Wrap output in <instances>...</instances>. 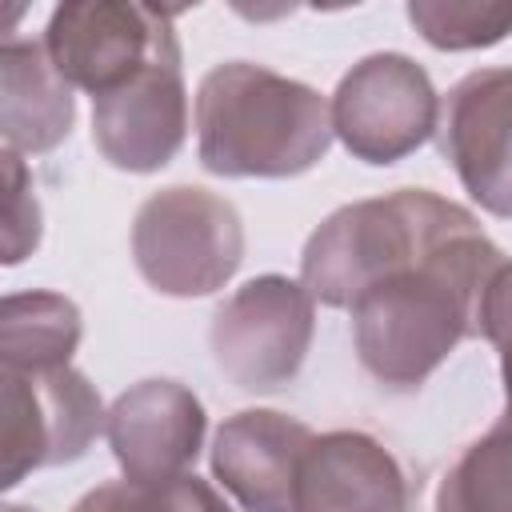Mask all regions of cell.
Instances as JSON below:
<instances>
[{
  "label": "cell",
  "mask_w": 512,
  "mask_h": 512,
  "mask_svg": "<svg viewBox=\"0 0 512 512\" xmlns=\"http://www.w3.org/2000/svg\"><path fill=\"white\" fill-rule=\"evenodd\" d=\"M500 264L504 252L468 228L372 284L348 308L360 368L384 388H420L460 340L480 336V300Z\"/></svg>",
  "instance_id": "cell-1"
},
{
  "label": "cell",
  "mask_w": 512,
  "mask_h": 512,
  "mask_svg": "<svg viewBox=\"0 0 512 512\" xmlns=\"http://www.w3.org/2000/svg\"><path fill=\"white\" fill-rule=\"evenodd\" d=\"M328 100L264 64H216L196 88V152L212 176L284 180L332 148Z\"/></svg>",
  "instance_id": "cell-2"
},
{
  "label": "cell",
  "mask_w": 512,
  "mask_h": 512,
  "mask_svg": "<svg viewBox=\"0 0 512 512\" xmlns=\"http://www.w3.org/2000/svg\"><path fill=\"white\" fill-rule=\"evenodd\" d=\"M468 228H480L476 216L428 188L356 200L336 208L308 236L300 252V284L328 308H352L372 284Z\"/></svg>",
  "instance_id": "cell-3"
},
{
  "label": "cell",
  "mask_w": 512,
  "mask_h": 512,
  "mask_svg": "<svg viewBox=\"0 0 512 512\" xmlns=\"http://www.w3.org/2000/svg\"><path fill=\"white\" fill-rule=\"evenodd\" d=\"M132 260L148 288L164 296H212L244 260L240 212L196 184L160 188L132 220Z\"/></svg>",
  "instance_id": "cell-4"
},
{
  "label": "cell",
  "mask_w": 512,
  "mask_h": 512,
  "mask_svg": "<svg viewBox=\"0 0 512 512\" xmlns=\"http://www.w3.org/2000/svg\"><path fill=\"white\" fill-rule=\"evenodd\" d=\"M316 332V300L300 280L264 272L240 284L212 316L216 368L244 392H276L296 380Z\"/></svg>",
  "instance_id": "cell-5"
},
{
  "label": "cell",
  "mask_w": 512,
  "mask_h": 512,
  "mask_svg": "<svg viewBox=\"0 0 512 512\" xmlns=\"http://www.w3.org/2000/svg\"><path fill=\"white\" fill-rule=\"evenodd\" d=\"M332 132L364 164H396L440 128V96L428 72L404 52H372L332 92Z\"/></svg>",
  "instance_id": "cell-6"
},
{
  "label": "cell",
  "mask_w": 512,
  "mask_h": 512,
  "mask_svg": "<svg viewBox=\"0 0 512 512\" xmlns=\"http://www.w3.org/2000/svg\"><path fill=\"white\" fill-rule=\"evenodd\" d=\"M0 384H4V420H0L4 488H16L36 468L80 460L108 420L100 392L72 364L44 372L0 368Z\"/></svg>",
  "instance_id": "cell-7"
},
{
  "label": "cell",
  "mask_w": 512,
  "mask_h": 512,
  "mask_svg": "<svg viewBox=\"0 0 512 512\" xmlns=\"http://www.w3.org/2000/svg\"><path fill=\"white\" fill-rule=\"evenodd\" d=\"M168 8L128 0H68L56 4L44 28L52 68L92 100L128 84L168 48H180Z\"/></svg>",
  "instance_id": "cell-8"
},
{
  "label": "cell",
  "mask_w": 512,
  "mask_h": 512,
  "mask_svg": "<svg viewBox=\"0 0 512 512\" xmlns=\"http://www.w3.org/2000/svg\"><path fill=\"white\" fill-rule=\"evenodd\" d=\"M436 140L464 192L512 220V68H476L456 80L440 104Z\"/></svg>",
  "instance_id": "cell-9"
},
{
  "label": "cell",
  "mask_w": 512,
  "mask_h": 512,
  "mask_svg": "<svg viewBox=\"0 0 512 512\" xmlns=\"http://www.w3.org/2000/svg\"><path fill=\"white\" fill-rule=\"evenodd\" d=\"M188 136V88L180 48L156 56L128 84L92 100V144L120 172L164 168Z\"/></svg>",
  "instance_id": "cell-10"
},
{
  "label": "cell",
  "mask_w": 512,
  "mask_h": 512,
  "mask_svg": "<svg viewBox=\"0 0 512 512\" xmlns=\"http://www.w3.org/2000/svg\"><path fill=\"white\" fill-rule=\"evenodd\" d=\"M204 404L180 380H140L124 388L104 420L108 448L136 484H160L188 476L204 444Z\"/></svg>",
  "instance_id": "cell-11"
},
{
  "label": "cell",
  "mask_w": 512,
  "mask_h": 512,
  "mask_svg": "<svg viewBox=\"0 0 512 512\" xmlns=\"http://www.w3.org/2000/svg\"><path fill=\"white\" fill-rule=\"evenodd\" d=\"M312 428L272 408H244L216 428L212 476L248 512H296V472Z\"/></svg>",
  "instance_id": "cell-12"
},
{
  "label": "cell",
  "mask_w": 512,
  "mask_h": 512,
  "mask_svg": "<svg viewBox=\"0 0 512 512\" xmlns=\"http://www.w3.org/2000/svg\"><path fill=\"white\" fill-rule=\"evenodd\" d=\"M408 504L400 460L368 432H320L300 456L296 512H408Z\"/></svg>",
  "instance_id": "cell-13"
},
{
  "label": "cell",
  "mask_w": 512,
  "mask_h": 512,
  "mask_svg": "<svg viewBox=\"0 0 512 512\" xmlns=\"http://www.w3.org/2000/svg\"><path fill=\"white\" fill-rule=\"evenodd\" d=\"M76 120L72 84L52 68L48 48L8 36L0 48V128L8 152H52Z\"/></svg>",
  "instance_id": "cell-14"
},
{
  "label": "cell",
  "mask_w": 512,
  "mask_h": 512,
  "mask_svg": "<svg viewBox=\"0 0 512 512\" xmlns=\"http://www.w3.org/2000/svg\"><path fill=\"white\" fill-rule=\"evenodd\" d=\"M80 308L60 292H8L0 304V368H64L80 344Z\"/></svg>",
  "instance_id": "cell-15"
},
{
  "label": "cell",
  "mask_w": 512,
  "mask_h": 512,
  "mask_svg": "<svg viewBox=\"0 0 512 512\" xmlns=\"http://www.w3.org/2000/svg\"><path fill=\"white\" fill-rule=\"evenodd\" d=\"M436 512H512V412H504L436 488Z\"/></svg>",
  "instance_id": "cell-16"
},
{
  "label": "cell",
  "mask_w": 512,
  "mask_h": 512,
  "mask_svg": "<svg viewBox=\"0 0 512 512\" xmlns=\"http://www.w3.org/2000/svg\"><path fill=\"white\" fill-rule=\"evenodd\" d=\"M412 28L440 52L492 48L512 32V4L492 0H412Z\"/></svg>",
  "instance_id": "cell-17"
},
{
  "label": "cell",
  "mask_w": 512,
  "mask_h": 512,
  "mask_svg": "<svg viewBox=\"0 0 512 512\" xmlns=\"http://www.w3.org/2000/svg\"><path fill=\"white\" fill-rule=\"evenodd\" d=\"M72 512H232L220 492L200 476H176L160 484H136V480H108L84 492Z\"/></svg>",
  "instance_id": "cell-18"
},
{
  "label": "cell",
  "mask_w": 512,
  "mask_h": 512,
  "mask_svg": "<svg viewBox=\"0 0 512 512\" xmlns=\"http://www.w3.org/2000/svg\"><path fill=\"white\" fill-rule=\"evenodd\" d=\"M4 264H20L40 244V204L20 152L4 148Z\"/></svg>",
  "instance_id": "cell-19"
},
{
  "label": "cell",
  "mask_w": 512,
  "mask_h": 512,
  "mask_svg": "<svg viewBox=\"0 0 512 512\" xmlns=\"http://www.w3.org/2000/svg\"><path fill=\"white\" fill-rule=\"evenodd\" d=\"M496 348H500V380H504V412H512V324L492 340Z\"/></svg>",
  "instance_id": "cell-20"
},
{
  "label": "cell",
  "mask_w": 512,
  "mask_h": 512,
  "mask_svg": "<svg viewBox=\"0 0 512 512\" xmlns=\"http://www.w3.org/2000/svg\"><path fill=\"white\" fill-rule=\"evenodd\" d=\"M0 512H28V508H20V504H4Z\"/></svg>",
  "instance_id": "cell-21"
}]
</instances>
